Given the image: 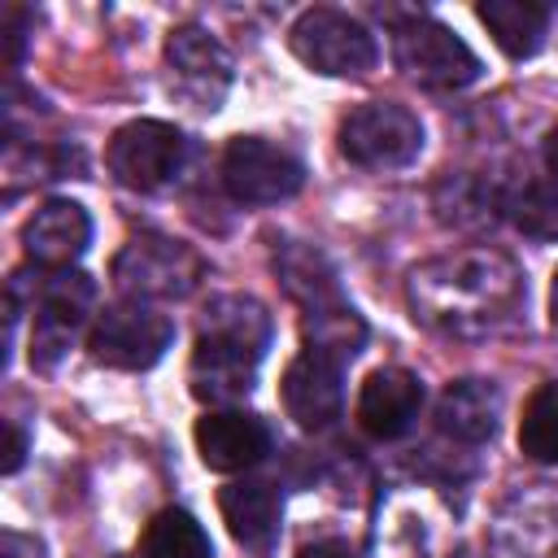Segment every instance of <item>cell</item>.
Returning <instances> with one entry per match:
<instances>
[{
  "label": "cell",
  "mask_w": 558,
  "mask_h": 558,
  "mask_svg": "<svg viewBox=\"0 0 558 558\" xmlns=\"http://www.w3.org/2000/svg\"><path fill=\"white\" fill-rule=\"evenodd\" d=\"M527 296L523 270L510 253L493 244H471L440 253L410 270L405 301L410 314L453 340H480L506 327Z\"/></svg>",
  "instance_id": "obj_1"
},
{
  "label": "cell",
  "mask_w": 558,
  "mask_h": 558,
  "mask_svg": "<svg viewBox=\"0 0 558 558\" xmlns=\"http://www.w3.org/2000/svg\"><path fill=\"white\" fill-rule=\"evenodd\" d=\"M270 314L248 292H222L201 310L187 384L205 405H231L253 392L257 366L270 349Z\"/></svg>",
  "instance_id": "obj_2"
},
{
  "label": "cell",
  "mask_w": 558,
  "mask_h": 558,
  "mask_svg": "<svg viewBox=\"0 0 558 558\" xmlns=\"http://www.w3.org/2000/svg\"><path fill=\"white\" fill-rule=\"evenodd\" d=\"M9 305L22 314L31 305L35 327H31V366L52 371L74 336L83 331L92 305H96V283L83 270H17L9 279Z\"/></svg>",
  "instance_id": "obj_3"
},
{
  "label": "cell",
  "mask_w": 558,
  "mask_h": 558,
  "mask_svg": "<svg viewBox=\"0 0 558 558\" xmlns=\"http://www.w3.org/2000/svg\"><path fill=\"white\" fill-rule=\"evenodd\" d=\"M205 257L187 244V240H174V235H161V231H140L131 235L109 275L118 283V292L126 301H183L201 288L205 279Z\"/></svg>",
  "instance_id": "obj_4"
},
{
  "label": "cell",
  "mask_w": 558,
  "mask_h": 558,
  "mask_svg": "<svg viewBox=\"0 0 558 558\" xmlns=\"http://www.w3.org/2000/svg\"><path fill=\"white\" fill-rule=\"evenodd\" d=\"M392 61L405 78H414L423 87H440V92L471 87L484 74V65L466 48V39H458L445 22H436L427 13L392 17Z\"/></svg>",
  "instance_id": "obj_5"
},
{
  "label": "cell",
  "mask_w": 558,
  "mask_h": 558,
  "mask_svg": "<svg viewBox=\"0 0 558 558\" xmlns=\"http://www.w3.org/2000/svg\"><path fill=\"white\" fill-rule=\"evenodd\" d=\"M288 48L301 65L327 78H362L379 57L375 35L353 13L331 9V4L305 9L288 31Z\"/></svg>",
  "instance_id": "obj_6"
},
{
  "label": "cell",
  "mask_w": 558,
  "mask_h": 558,
  "mask_svg": "<svg viewBox=\"0 0 558 558\" xmlns=\"http://www.w3.org/2000/svg\"><path fill=\"white\" fill-rule=\"evenodd\" d=\"M336 144L362 170H401L423 153V122L397 100H362L340 118Z\"/></svg>",
  "instance_id": "obj_7"
},
{
  "label": "cell",
  "mask_w": 558,
  "mask_h": 558,
  "mask_svg": "<svg viewBox=\"0 0 558 558\" xmlns=\"http://www.w3.org/2000/svg\"><path fill=\"white\" fill-rule=\"evenodd\" d=\"M105 166L131 192H161L187 166V135L161 118H135L113 131Z\"/></svg>",
  "instance_id": "obj_8"
},
{
  "label": "cell",
  "mask_w": 558,
  "mask_h": 558,
  "mask_svg": "<svg viewBox=\"0 0 558 558\" xmlns=\"http://www.w3.org/2000/svg\"><path fill=\"white\" fill-rule=\"evenodd\" d=\"M170 340H174V323L161 310L144 301H118L96 314L87 331V353L92 362L113 371H148L166 357Z\"/></svg>",
  "instance_id": "obj_9"
},
{
  "label": "cell",
  "mask_w": 558,
  "mask_h": 558,
  "mask_svg": "<svg viewBox=\"0 0 558 558\" xmlns=\"http://www.w3.org/2000/svg\"><path fill=\"white\" fill-rule=\"evenodd\" d=\"M301 183H305V166L288 148L262 135H235L222 148V187L240 205H279L296 196Z\"/></svg>",
  "instance_id": "obj_10"
},
{
  "label": "cell",
  "mask_w": 558,
  "mask_h": 558,
  "mask_svg": "<svg viewBox=\"0 0 558 558\" xmlns=\"http://www.w3.org/2000/svg\"><path fill=\"white\" fill-rule=\"evenodd\" d=\"M166 70H170V87L201 113H214L231 87V52L201 26H174L166 39Z\"/></svg>",
  "instance_id": "obj_11"
},
{
  "label": "cell",
  "mask_w": 558,
  "mask_h": 558,
  "mask_svg": "<svg viewBox=\"0 0 558 558\" xmlns=\"http://www.w3.org/2000/svg\"><path fill=\"white\" fill-rule=\"evenodd\" d=\"M279 397H283V410H288V418H292L296 427H305V432L331 427V423L340 418V410H344L340 362L301 349V353L283 366Z\"/></svg>",
  "instance_id": "obj_12"
},
{
  "label": "cell",
  "mask_w": 558,
  "mask_h": 558,
  "mask_svg": "<svg viewBox=\"0 0 558 558\" xmlns=\"http://www.w3.org/2000/svg\"><path fill=\"white\" fill-rule=\"evenodd\" d=\"M192 436H196L201 462L209 471H222V475L257 466L270 453V445H275L266 418L248 414V410H209L205 418H196Z\"/></svg>",
  "instance_id": "obj_13"
},
{
  "label": "cell",
  "mask_w": 558,
  "mask_h": 558,
  "mask_svg": "<svg viewBox=\"0 0 558 558\" xmlns=\"http://www.w3.org/2000/svg\"><path fill=\"white\" fill-rule=\"evenodd\" d=\"M423 410V379L405 366H379L357 388V423L375 440H397Z\"/></svg>",
  "instance_id": "obj_14"
},
{
  "label": "cell",
  "mask_w": 558,
  "mask_h": 558,
  "mask_svg": "<svg viewBox=\"0 0 558 558\" xmlns=\"http://www.w3.org/2000/svg\"><path fill=\"white\" fill-rule=\"evenodd\" d=\"M92 244V218L78 201H44L26 227H22V248L31 266L39 270H70Z\"/></svg>",
  "instance_id": "obj_15"
},
{
  "label": "cell",
  "mask_w": 558,
  "mask_h": 558,
  "mask_svg": "<svg viewBox=\"0 0 558 558\" xmlns=\"http://www.w3.org/2000/svg\"><path fill=\"white\" fill-rule=\"evenodd\" d=\"M218 510H222V523L235 536V545L270 549L279 541L283 497H279L275 484H266V480H235V484L218 488Z\"/></svg>",
  "instance_id": "obj_16"
},
{
  "label": "cell",
  "mask_w": 558,
  "mask_h": 558,
  "mask_svg": "<svg viewBox=\"0 0 558 558\" xmlns=\"http://www.w3.org/2000/svg\"><path fill=\"white\" fill-rule=\"evenodd\" d=\"M501 392L488 379H453L436 401V427L458 445H484L497 432Z\"/></svg>",
  "instance_id": "obj_17"
},
{
  "label": "cell",
  "mask_w": 558,
  "mask_h": 558,
  "mask_svg": "<svg viewBox=\"0 0 558 558\" xmlns=\"http://www.w3.org/2000/svg\"><path fill=\"white\" fill-rule=\"evenodd\" d=\"M275 275L283 279V292L301 310H323V305H336L340 301L336 266L327 262L323 248H314L305 240H279L275 244Z\"/></svg>",
  "instance_id": "obj_18"
},
{
  "label": "cell",
  "mask_w": 558,
  "mask_h": 558,
  "mask_svg": "<svg viewBox=\"0 0 558 558\" xmlns=\"http://www.w3.org/2000/svg\"><path fill=\"white\" fill-rule=\"evenodd\" d=\"M475 17L488 26L493 44L514 61L541 52L545 31H549V9L532 0H484L475 4Z\"/></svg>",
  "instance_id": "obj_19"
},
{
  "label": "cell",
  "mask_w": 558,
  "mask_h": 558,
  "mask_svg": "<svg viewBox=\"0 0 558 558\" xmlns=\"http://www.w3.org/2000/svg\"><path fill=\"white\" fill-rule=\"evenodd\" d=\"M301 336H305V349L310 353H323V357H331L340 366L353 362L366 349V323L344 301L323 305V310H305L301 314Z\"/></svg>",
  "instance_id": "obj_20"
},
{
  "label": "cell",
  "mask_w": 558,
  "mask_h": 558,
  "mask_svg": "<svg viewBox=\"0 0 558 558\" xmlns=\"http://www.w3.org/2000/svg\"><path fill=\"white\" fill-rule=\"evenodd\" d=\"M135 558H214V541L196 523V514L166 506L148 519L140 545H135Z\"/></svg>",
  "instance_id": "obj_21"
},
{
  "label": "cell",
  "mask_w": 558,
  "mask_h": 558,
  "mask_svg": "<svg viewBox=\"0 0 558 558\" xmlns=\"http://www.w3.org/2000/svg\"><path fill=\"white\" fill-rule=\"evenodd\" d=\"M497 209L532 240H558V179H523L501 192Z\"/></svg>",
  "instance_id": "obj_22"
},
{
  "label": "cell",
  "mask_w": 558,
  "mask_h": 558,
  "mask_svg": "<svg viewBox=\"0 0 558 558\" xmlns=\"http://www.w3.org/2000/svg\"><path fill=\"white\" fill-rule=\"evenodd\" d=\"M519 449L532 462L554 466L558 462V384H541L519 418Z\"/></svg>",
  "instance_id": "obj_23"
},
{
  "label": "cell",
  "mask_w": 558,
  "mask_h": 558,
  "mask_svg": "<svg viewBox=\"0 0 558 558\" xmlns=\"http://www.w3.org/2000/svg\"><path fill=\"white\" fill-rule=\"evenodd\" d=\"M22 22H26V13L22 9H4V39H9V65H17L22 61V44H26V35H22Z\"/></svg>",
  "instance_id": "obj_24"
},
{
  "label": "cell",
  "mask_w": 558,
  "mask_h": 558,
  "mask_svg": "<svg viewBox=\"0 0 558 558\" xmlns=\"http://www.w3.org/2000/svg\"><path fill=\"white\" fill-rule=\"evenodd\" d=\"M296 558H357V549H353L349 541H336V536H327V541H314V545H305Z\"/></svg>",
  "instance_id": "obj_25"
},
{
  "label": "cell",
  "mask_w": 558,
  "mask_h": 558,
  "mask_svg": "<svg viewBox=\"0 0 558 558\" xmlns=\"http://www.w3.org/2000/svg\"><path fill=\"white\" fill-rule=\"evenodd\" d=\"M0 558H44V545L35 536H22V532H4V554Z\"/></svg>",
  "instance_id": "obj_26"
},
{
  "label": "cell",
  "mask_w": 558,
  "mask_h": 558,
  "mask_svg": "<svg viewBox=\"0 0 558 558\" xmlns=\"http://www.w3.org/2000/svg\"><path fill=\"white\" fill-rule=\"evenodd\" d=\"M22 458H26V432L17 423H9V458H4V471L13 475L22 466Z\"/></svg>",
  "instance_id": "obj_27"
},
{
  "label": "cell",
  "mask_w": 558,
  "mask_h": 558,
  "mask_svg": "<svg viewBox=\"0 0 558 558\" xmlns=\"http://www.w3.org/2000/svg\"><path fill=\"white\" fill-rule=\"evenodd\" d=\"M545 166H549V174L558 179V126L545 135Z\"/></svg>",
  "instance_id": "obj_28"
},
{
  "label": "cell",
  "mask_w": 558,
  "mask_h": 558,
  "mask_svg": "<svg viewBox=\"0 0 558 558\" xmlns=\"http://www.w3.org/2000/svg\"><path fill=\"white\" fill-rule=\"evenodd\" d=\"M549 318L558 327V270H554V283H549Z\"/></svg>",
  "instance_id": "obj_29"
}]
</instances>
